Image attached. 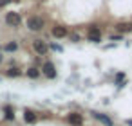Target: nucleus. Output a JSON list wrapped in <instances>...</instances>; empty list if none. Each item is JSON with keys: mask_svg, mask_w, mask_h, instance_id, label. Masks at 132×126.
<instances>
[{"mask_svg": "<svg viewBox=\"0 0 132 126\" xmlns=\"http://www.w3.org/2000/svg\"><path fill=\"white\" fill-rule=\"evenodd\" d=\"M44 25H45V22H44V18H40V16H29V18H27V27H29V31L38 33V31L44 29Z\"/></svg>", "mask_w": 132, "mask_h": 126, "instance_id": "1", "label": "nucleus"}, {"mask_svg": "<svg viewBox=\"0 0 132 126\" xmlns=\"http://www.w3.org/2000/svg\"><path fill=\"white\" fill-rule=\"evenodd\" d=\"M33 49H35V52L36 54H40V56H45L47 52H49V45L44 42V40H33Z\"/></svg>", "mask_w": 132, "mask_h": 126, "instance_id": "2", "label": "nucleus"}, {"mask_svg": "<svg viewBox=\"0 0 132 126\" xmlns=\"http://www.w3.org/2000/svg\"><path fill=\"white\" fill-rule=\"evenodd\" d=\"M42 74L45 77H49V79H54L56 77V67H54V63L53 61H45L42 65Z\"/></svg>", "mask_w": 132, "mask_h": 126, "instance_id": "3", "label": "nucleus"}, {"mask_svg": "<svg viewBox=\"0 0 132 126\" xmlns=\"http://www.w3.org/2000/svg\"><path fill=\"white\" fill-rule=\"evenodd\" d=\"M6 24L11 25V27H18V25L22 24V16H20V13H15V11L7 13V15H6Z\"/></svg>", "mask_w": 132, "mask_h": 126, "instance_id": "4", "label": "nucleus"}, {"mask_svg": "<svg viewBox=\"0 0 132 126\" xmlns=\"http://www.w3.org/2000/svg\"><path fill=\"white\" fill-rule=\"evenodd\" d=\"M67 122H69L71 126H81V124H83V117H81V113H78V112H71V113L67 115Z\"/></svg>", "mask_w": 132, "mask_h": 126, "instance_id": "5", "label": "nucleus"}, {"mask_svg": "<svg viewBox=\"0 0 132 126\" xmlns=\"http://www.w3.org/2000/svg\"><path fill=\"white\" fill-rule=\"evenodd\" d=\"M92 117H94L96 121H100L101 124H105V126H114V121H112L109 115L101 113V112H92Z\"/></svg>", "mask_w": 132, "mask_h": 126, "instance_id": "6", "label": "nucleus"}, {"mask_svg": "<svg viewBox=\"0 0 132 126\" xmlns=\"http://www.w3.org/2000/svg\"><path fill=\"white\" fill-rule=\"evenodd\" d=\"M51 34H53L54 38L62 40V38H65V36L69 34V31H67V27H63V25H54V27L51 29Z\"/></svg>", "mask_w": 132, "mask_h": 126, "instance_id": "7", "label": "nucleus"}, {"mask_svg": "<svg viewBox=\"0 0 132 126\" xmlns=\"http://www.w3.org/2000/svg\"><path fill=\"white\" fill-rule=\"evenodd\" d=\"M116 31H118L119 34L130 33V31H132V24H130V22H119V24H116Z\"/></svg>", "mask_w": 132, "mask_h": 126, "instance_id": "8", "label": "nucleus"}, {"mask_svg": "<svg viewBox=\"0 0 132 126\" xmlns=\"http://www.w3.org/2000/svg\"><path fill=\"white\" fill-rule=\"evenodd\" d=\"M36 119H38V117H36V113H35L33 110H26V112H24V121H26V122L33 124V122H36Z\"/></svg>", "mask_w": 132, "mask_h": 126, "instance_id": "9", "label": "nucleus"}, {"mask_svg": "<svg viewBox=\"0 0 132 126\" xmlns=\"http://www.w3.org/2000/svg\"><path fill=\"white\" fill-rule=\"evenodd\" d=\"M26 74H27V77L36 79V77L42 74V70H40V69H36V67H31V69H27V70H26Z\"/></svg>", "mask_w": 132, "mask_h": 126, "instance_id": "10", "label": "nucleus"}, {"mask_svg": "<svg viewBox=\"0 0 132 126\" xmlns=\"http://www.w3.org/2000/svg\"><path fill=\"white\" fill-rule=\"evenodd\" d=\"M4 113H6L4 117H6L7 121H15V110H13L9 104H7V106H4Z\"/></svg>", "mask_w": 132, "mask_h": 126, "instance_id": "11", "label": "nucleus"}, {"mask_svg": "<svg viewBox=\"0 0 132 126\" xmlns=\"http://www.w3.org/2000/svg\"><path fill=\"white\" fill-rule=\"evenodd\" d=\"M6 76H9V77H18V76H22V70L16 69V67H11V69H7Z\"/></svg>", "mask_w": 132, "mask_h": 126, "instance_id": "12", "label": "nucleus"}, {"mask_svg": "<svg viewBox=\"0 0 132 126\" xmlns=\"http://www.w3.org/2000/svg\"><path fill=\"white\" fill-rule=\"evenodd\" d=\"M89 36H94V38H101V33L96 25H90L89 27Z\"/></svg>", "mask_w": 132, "mask_h": 126, "instance_id": "13", "label": "nucleus"}, {"mask_svg": "<svg viewBox=\"0 0 132 126\" xmlns=\"http://www.w3.org/2000/svg\"><path fill=\"white\" fill-rule=\"evenodd\" d=\"M16 49H18V43H16V42H9V43H6V47H4L6 52H15Z\"/></svg>", "mask_w": 132, "mask_h": 126, "instance_id": "14", "label": "nucleus"}, {"mask_svg": "<svg viewBox=\"0 0 132 126\" xmlns=\"http://www.w3.org/2000/svg\"><path fill=\"white\" fill-rule=\"evenodd\" d=\"M89 42H92V43H100V42H101V38H94V36H89Z\"/></svg>", "mask_w": 132, "mask_h": 126, "instance_id": "15", "label": "nucleus"}, {"mask_svg": "<svg viewBox=\"0 0 132 126\" xmlns=\"http://www.w3.org/2000/svg\"><path fill=\"white\" fill-rule=\"evenodd\" d=\"M51 49H53V51H58V52L62 51V47H60V45H56V43H53V45H51Z\"/></svg>", "mask_w": 132, "mask_h": 126, "instance_id": "16", "label": "nucleus"}, {"mask_svg": "<svg viewBox=\"0 0 132 126\" xmlns=\"http://www.w3.org/2000/svg\"><path fill=\"white\" fill-rule=\"evenodd\" d=\"M11 2V0H0V7H4V6H7Z\"/></svg>", "mask_w": 132, "mask_h": 126, "instance_id": "17", "label": "nucleus"}, {"mask_svg": "<svg viewBox=\"0 0 132 126\" xmlns=\"http://www.w3.org/2000/svg\"><path fill=\"white\" fill-rule=\"evenodd\" d=\"M71 40H72V42H80V34H72Z\"/></svg>", "mask_w": 132, "mask_h": 126, "instance_id": "18", "label": "nucleus"}, {"mask_svg": "<svg viewBox=\"0 0 132 126\" xmlns=\"http://www.w3.org/2000/svg\"><path fill=\"white\" fill-rule=\"evenodd\" d=\"M125 122H127V126H132V119H127Z\"/></svg>", "mask_w": 132, "mask_h": 126, "instance_id": "19", "label": "nucleus"}, {"mask_svg": "<svg viewBox=\"0 0 132 126\" xmlns=\"http://www.w3.org/2000/svg\"><path fill=\"white\" fill-rule=\"evenodd\" d=\"M2 60H4V58H2V56H0V63H2Z\"/></svg>", "mask_w": 132, "mask_h": 126, "instance_id": "20", "label": "nucleus"}]
</instances>
